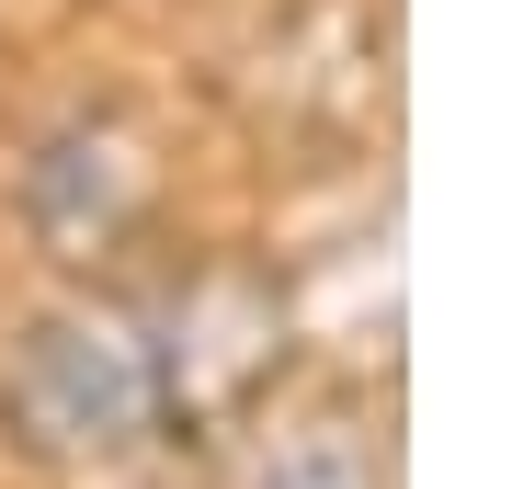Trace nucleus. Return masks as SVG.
<instances>
[{
	"instance_id": "obj_3",
	"label": "nucleus",
	"mask_w": 512,
	"mask_h": 489,
	"mask_svg": "<svg viewBox=\"0 0 512 489\" xmlns=\"http://www.w3.org/2000/svg\"><path fill=\"white\" fill-rule=\"evenodd\" d=\"M23 217L57 262H92V251H126L148 228V160L126 126H103V114H80V126H57L35 148V171H23Z\"/></svg>"
},
{
	"instance_id": "obj_1",
	"label": "nucleus",
	"mask_w": 512,
	"mask_h": 489,
	"mask_svg": "<svg viewBox=\"0 0 512 489\" xmlns=\"http://www.w3.org/2000/svg\"><path fill=\"white\" fill-rule=\"evenodd\" d=\"M0 433L46 467H114V455L160 444V364H148L137 296L92 308H46L0 364Z\"/></svg>"
},
{
	"instance_id": "obj_4",
	"label": "nucleus",
	"mask_w": 512,
	"mask_h": 489,
	"mask_svg": "<svg viewBox=\"0 0 512 489\" xmlns=\"http://www.w3.org/2000/svg\"><path fill=\"white\" fill-rule=\"evenodd\" d=\"M239 489H387V455L353 433V421H308V433H274L239 467Z\"/></svg>"
},
{
	"instance_id": "obj_2",
	"label": "nucleus",
	"mask_w": 512,
	"mask_h": 489,
	"mask_svg": "<svg viewBox=\"0 0 512 489\" xmlns=\"http://www.w3.org/2000/svg\"><path fill=\"white\" fill-rule=\"evenodd\" d=\"M148 364H160V444L217 433L274 387L285 364V285L262 262H194L183 285H160L137 308Z\"/></svg>"
}]
</instances>
